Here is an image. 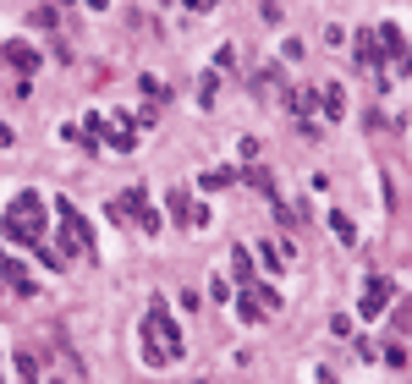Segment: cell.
Segmentation results:
<instances>
[{"label":"cell","instance_id":"obj_1","mask_svg":"<svg viewBox=\"0 0 412 384\" xmlns=\"http://www.w3.org/2000/svg\"><path fill=\"white\" fill-rule=\"evenodd\" d=\"M148 335H154V341H160L165 351H182V335L170 329V319H165V307H154V313H148Z\"/></svg>","mask_w":412,"mask_h":384},{"label":"cell","instance_id":"obj_2","mask_svg":"<svg viewBox=\"0 0 412 384\" xmlns=\"http://www.w3.org/2000/svg\"><path fill=\"white\" fill-rule=\"evenodd\" d=\"M6 61H11V66H22V72H33V66H39V55H33L28 44H6Z\"/></svg>","mask_w":412,"mask_h":384},{"label":"cell","instance_id":"obj_3","mask_svg":"<svg viewBox=\"0 0 412 384\" xmlns=\"http://www.w3.org/2000/svg\"><path fill=\"white\" fill-rule=\"evenodd\" d=\"M385 307V280H369V297H363V313H379Z\"/></svg>","mask_w":412,"mask_h":384},{"label":"cell","instance_id":"obj_4","mask_svg":"<svg viewBox=\"0 0 412 384\" xmlns=\"http://www.w3.org/2000/svg\"><path fill=\"white\" fill-rule=\"evenodd\" d=\"M330 225H335V236H341V242H357V225H352L347 214H330Z\"/></svg>","mask_w":412,"mask_h":384},{"label":"cell","instance_id":"obj_5","mask_svg":"<svg viewBox=\"0 0 412 384\" xmlns=\"http://www.w3.org/2000/svg\"><path fill=\"white\" fill-rule=\"evenodd\" d=\"M187 6H193V11H204V6H209V0H187Z\"/></svg>","mask_w":412,"mask_h":384}]
</instances>
